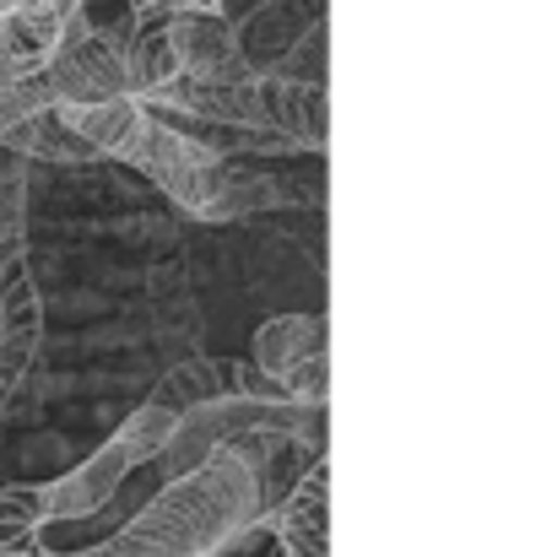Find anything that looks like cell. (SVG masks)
I'll use <instances>...</instances> for the list:
<instances>
[{"label":"cell","instance_id":"obj_22","mask_svg":"<svg viewBox=\"0 0 552 557\" xmlns=\"http://www.w3.org/2000/svg\"><path fill=\"white\" fill-rule=\"evenodd\" d=\"M0 11H5V0H0Z\"/></svg>","mask_w":552,"mask_h":557},{"label":"cell","instance_id":"obj_6","mask_svg":"<svg viewBox=\"0 0 552 557\" xmlns=\"http://www.w3.org/2000/svg\"><path fill=\"white\" fill-rule=\"evenodd\" d=\"M71 5H82V0H22V5L0 11V82L44 76V65L60 49Z\"/></svg>","mask_w":552,"mask_h":557},{"label":"cell","instance_id":"obj_21","mask_svg":"<svg viewBox=\"0 0 552 557\" xmlns=\"http://www.w3.org/2000/svg\"><path fill=\"white\" fill-rule=\"evenodd\" d=\"M5 5H22V0H5Z\"/></svg>","mask_w":552,"mask_h":557},{"label":"cell","instance_id":"obj_1","mask_svg":"<svg viewBox=\"0 0 552 557\" xmlns=\"http://www.w3.org/2000/svg\"><path fill=\"white\" fill-rule=\"evenodd\" d=\"M260 482L255 471L217 444L195 471L174 476L120 536L76 557H217L260 525Z\"/></svg>","mask_w":552,"mask_h":557},{"label":"cell","instance_id":"obj_13","mask_svg":"<svg viewBox=\"0 0 552 557\" xmlns=\"http://www.w3.org/2000/svg\"><path fill=\"white\" fill-rule=\"evenodd\" d=\"M125 76H131V98L180 76V60L169 49V16H136V27L125 38Z\"/></svg>","mask_w":552,"mask_h":557},{"label":"cell","instance_id":"obj_18","mask_svg":"<svg viewBox=\"0 0 552 557\" xmlns=\"http://www.w3.org/2000/svg\"><path fill=\"white\" fill-rule=\"evenodd\" d=\"M44 336H0V411L11 406V395L22 389V379L38 363Z\"/></svg>","mask_w":552,"mask_h":557},{"label":"cell","instance_id":"obj_2","mask_svg":"<svg viewBox=\"0 0 552 557\" xmlns=\"http://www.w3.org/2000/svg\"><path fill=\"white\" fill-rule=\"evenodd\" d=\"M44 82L54 92V103H109V98H131V76H125V38L114 27H98L82 5H71L65 33L54 60L44 65Z\"/></svg>","mask_w":552,"mask_h":557},{"label":"cell","instance_id":"obj_20","mask_svg":"<svg viewBox=\"0 0 552 557\" xmlns=\"http://www.w3.org/2000/svg\"><path fill=\"white\" fill-rule=\"evenodd\" d=\"M189 11H222V0H131V16H189Z\"/></svg>","mask_w":552,"mask_h":557},{"label":"cell","instance_id":"obj_12","mask_svg":"<svg viewBox=\"0 0 552 557\" xmlns=\"http://www.w3.org/2000/svg\"><path fill=\"white\" fill-rule=\"evenodd\" d=\"M0 336H44V298L27 249H0Z\"/></svg>","mask_w":552,"mask_h":557},{"label":"cell","instance_id":"obj_19","mask_svg":"<svg viewBox=\"0 0 552 557\" xmlns=\"http://www.w3.org/2000/svg\"><path fill=\"white\" fill-rule=\"evenodd\" d=\"M22 222H27V180L22 169H0V249H22Z\"/></svg>","mask_w":552,"mask_h":557},{"label":"cell","instance_id":"obj_7","mask_svg":"<svg viewBox=\"0 0 552 557\" xmlns=\"http://www.w3.org/2000/svg\"><path fill=\"white\" fill-rule=\"evenodd\" d=\"M169 49L180 60V76L200 82H249V60L238 54V27L222 11H189L169 16Z\"/></svg>","mask_w":552,"mask_h":557},{"label":"cell","instance_id":"obj_3","mask_svg":"<svg viewBox=\"0 0 552 557\" xmlns=\"http://www.w3.org/2000/svg\"><path fill=\"white\" fill-rule=\"evenodd\" d=\"M125 163H131L136 174H147V180L163 189L180 211H189V216L206 211V200L217 195L222 169H228V158H222L217 147H206V141H195V136L174 131L163 114H147L136 147L125 152Z\"/></svg>","mask_w":552,"mask_h":557},{"label":"cell","instance_id":"obj_15","mask_svg":"<svg viewBox=\"0 0 552 557\" xmlns=\"http://www.w3.org/2000/svg\"><path fill=\"white\" fill-rule=\"evenodd\" d=\"M0 147H11L16 158H38V163H93V152L65 131V120H60L54 109H44V114L11 125V131L0 136Z\"/></svg>","mask_w":552,"mask_h":557},{"label":"cell","instance_id":"obj_8","mask_svg":"<svg viewBox=\"0 0 552 557\" xmlns=\"http://www.w3.org/2000/svg\"><path fill=\"white\" fill-rule=\"evenodd\" d=\"M255 103H260V131L287 136L293 147L326 152V131H331V109H326V87L315 82H287L260 71L255 76Z\"/></svg>","mask_w":552,"mask_h":557},{"label":"cell","instance_id":"obj_10","mask_svg":"<svg viewBox=\"0 0 552 557\" xmlns=\"http://www.w3.org/2000/svg\"><path fill=\"white\" fill-rule=\"evenodd\" d=\"M54 114L65 120V131L93 152V158H120L136 147L142 125H147V109L136 98H109V103H54Z\"/></svg>","mask_w":552,"mask_h":557},{"label":"cell","instance_id":"obj_9","mask_svg":"<svg viewBox=\"0 0 552 557\" xmlns=\"http://www.w3.org/2000/svg\"><path fill=\"white\" fill-rule=\"evenodd\" d=\"M125 476H131V460L114 449V444H103V449H93L76 471H65V476H54V482H44V509H49V525L54 520H87V515H98L120 487H125Z\"/></svg>","mask_w":552,"mask_h":557},{"label":"cell","instance_id":"obj_5","mask_svg":"<svg viewBox=\"0 0 552 557\" xmlns=\"http://www.w3.org/2000/svg\"><path fill=\"white\" fill-rule=\"evenodd\" d=\"M260 525L277 536L282 557H331V471L326 455L309 460V471L287 487L277 509L260 515Z\"/></svg>","mask_w":552,"mask_h":557},{"label":"cell","instance_id":"obj_11","mask_svg":"<svg viewBox=\"0 0 552 557\" xmlns=\"http://www.w3.org/2000/svg\"><path fill=\"white\" fill-rule=\"evenodd\" d=\"M222 395H238V363H222V358H189V363H180L174 373L158 379L152 406H163V411L184 417V411L211 406V400H222Z\"/></svg>","mask_w":552,"mask_h":557},{"label":"cell","instance_id":"obj_17","mask_svg":"<svg viewBox=\"0 0 552 557\" xmlns=\"http://www.w3.org/2000/svg\"><path fill=\"white\" fill-rule=\"evenodd\" d=\"M44 109H54V92H49V82H44V76L0 82V136H5L11 125H22V120L44 114Z\"/></svg>","mask_w":552,"mask_h":557},{"label":"cell","instance_id":"obj_16","mask_svg":"<svg viewBox=\"0 0 552 557\" xmlns=\"http://www.w3.org/2000/svg\"><path fill=\"white\" fill-rule=\"evenodd\" d=\"M174 422H180L174 411H163V406L147 400V406H136V411L120 422V433H114L109 444H114V449L131 460V471H136V466H152V460L163 455V444L174 438Z\"/></svg>","mask_w":552,"mask_h":557},{"label":"cell","instance_id":"obj_4","mask_svg":"<svg viewBox=\"0 0 552 557\" xmlns=\"http://www.w3.org/2000/svg\"><path fill=\"white\" fill-rule=\"evenodd\" d=\"M255 373H266L287 400L326 406L331 352H326V320L320 314H277L255 331Z\"/></svg>","mask_w":552,"mask_h":557},{"label":"cell","instance_id":"obj_14","mask_svg":"<svg viewBox=\"0 0 552 557\" xmlns=\"http://www.w3.org/2000/svg\"><path fill=\"white\" fill-rule=\"evenodd\" d=\"M271 206H287V189L277 185L271 174H255V169H222V185L206 200L200 222H238V216H255V211H271Z\"/></svg>","mask_w":552,"mask_h":557}]
</instances>
